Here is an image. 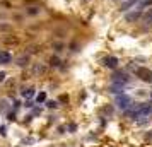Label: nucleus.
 Masks as SVG:
<instances>
[{
    "mask_svg": "<svg viewBox=\"0 0 152 147\" xmlns=\"http://www.w3.org/2000/svg\"><path fill=\"white\" fill-rule=\"evenodd\" d=\"M152 115V101L149 103H144V104H139L133 113H132V118L137 120V122H144V120H149Z\"/></svg>",
    "mask_w": 152,
    "mask_h": 147,
    "instance_id": "nucleus-1",
    "label": "nucleus"
},
{
    "mask_svg": "<svg viewBox=\"0 0 152 147\" xmlns=\"http://www.w3.org/2000/svg\"><path fill=\"white\" fill-rule=\"evenodd\" d=\"M135 75H137L140 80H144V82H152V70L145 69V67H137Z\"/></svg>",
    "mask_w": 152,
    "mask_h": 147,
    "instance_id": "nucleus-2",
    "label": "nucleus"
},
{
    "mask_svg": "<svg viewBox=\"0 0 152 147\" xmlns=\"http://www.w3.org/2000/svg\"><path fill=\"white\" fill-rule=\"evenodd\" d=\"M130 104H132V98H130V96H127V94L116 96V106H118L120 110H127Z\"/></svg>",
    "mask_w": 152,
    "mask_h": 147,
    "instance_id": "nucleus-3",
    "label": "nucleus"
},
{
    "mask_svg": "<svg viewBox=\"0 0 152 147\" xmlns=\"http://www.w3.org/2000/svg\"><path fill=\"white\" fill-rule=\"evenodd\" d=\"M46 65L44 63H33V67H31V72H33V75H36V77H39V75H44L46 74Z\"/></svg>",
    "mask_w": 152,
    "mask_h": 147,
    "instance_id": "nucleus-4",
    "label": "nucleus"
},
{
    "mask_svg": "<svg viewBox=\"0 0 152 147\" xmlns=\"http://www.w3.org/2000/svg\"><path fill=\"white\" fill-rule=\"evenodd\" d=\"M103 65L108 67V69H116V65H118V58H116V57H106V58L103 60Z\"/></svg>",
    "mask_w": 152,
    "mask_h": 147,
    "instance_id": "nucleus-5",
    "label": "nucleus"
},
{
    "mask_svg": "<svg viewBox=\"0 0 152 147\" xmlns=\"http://www.w3.org/2000/svg\"><path fill=\"white\" fill-rule=\"evenodd\" d=\"M113 82H121V84H127L128 82V75L125 72H116L113 75Z\"/></svg>",
    "mask_w": 152,
    "mask_h": 147,
    "instance_id": "nucleus-6",
    "label": "nucleus"
},
{
    "mask_svg": "<svg viewBox=\"0 0 152 147\" xmlns=\"http://www.w3.org/2000/svg\"><path fill=\"white\" fill-rule=\"evenodd\" d=\"M123 89H125V84H121V82H113L110 87V91L115 94H123Z\"/></svg>",
    "mask_w": 152,
    "mask_h": 147,
    "instance_id": "nucleus-7",
    "label": "nucleus"
},
{
    "mask_svg": "<svg viewBox=\"0 0 152 147\" xmlns=\"http://www.w3.org/2000/svg\"><path fill=\"white\" fill-rule=\"evenodd\" d=\"M15 63H17L19 67H26V65L29 63V55H21V57L15 60Z\"/></svg>",
    "mask_w": 152,
    "mask_h": 147,
    "instance_id": "nucleus-8",
    "label": "nucleus"
},
{
    "mask_svg": "<svg viewBox=\"0 0 152 147\" xmlns=\"http://www.w3.org/2000/svg\"><path fill=\"white\" fill-rule=\"evenodd\" d=\"M10 60H12L10 53H7V51H2V53H0V63H9Z\"/></svg>",
    "mask_w": 152,
    "mask_h": 147,
    "instance_id": "nucleus-9",
    "label": "nucleus"
},
{
    "mask_svg": "<svg viewBox=\"0 0 152 147\" xmlns=\"http://www.w3.org/2000/svg\"><path fill=\"white\" fill-rule=\"evenodd\" d=\"M135 2H137V0H127L125 3H121V7H120V9H121V10H128L132 5H135Z\"/></svg>",
    "mask_w": 152,
    "mask_h": 147,
    "instance_id": "nucleus-10",
    "label": "nucleus"
},
{
    "mask_svg": "<svg viewBox=\"0 0 152 147\" xmlns=\"http://www.w3.org/2000/svg\"><path fill=\"white\" fill-rule=\"evenodd\" d=\"M139 17H140V12L137 10V12H132V14H128V15H127V21H137Z\"/></svg>",
    "mask_w": 152,
    "mask_h": 147,
    "instance_id": "nucleus-11",
    "label": "nucleus"
},
{
    "mask_svg": "<svg viewBox=\"0 0 152 147\" xmlns=\"http://www.w3.org/2000/svg\"><path fill=\"white\" fill-rule=\"evenodd\" d=\"M39 10H41L39 7H29L27 9V14L29 15H36V14H39Z\"/></svg>",
    "mask_w": 152,
    "mask_h": 147,
    "instance_id": "nucleus-12",
    "label": "nucleus"
},
{
    "mask_svg": "<svg viewBox=\"0 0 152 147\" xmlns=\"http://www.w3.org/2000/svg\"><path fill=\"white\" fill-rule=\"evenodd\" d=\"M36 101H38V103H44V101H46V92H39V94L36 96Z\"/></svg>",
    "mask_w": 152,
    "mask_h": 147,
    "instance_id": "nucleus-13",
    "label": "nucleus"
},
{
    "mask_svg": "<svg viewBox=\"0 0 152 147\" xmlns=\"http://www.w3.org/2000/svg\"><path fill=\"white\" fill-rule=\"evenodd\" d=\"M3 43L5 45H15L17 43V38H3Z\"/></svg>",
    "mask_w": 152,
    "mask_h": 147,
    "instance_id": "nucleus-14",
    "label": "nucleus"
},
{
    "mask_svg": "<svg viewBox=\"0 0 152 147\" xmlns=\"http://www.w3.org/2000/svg\"><path fill=\"white\" fill-rule=\"evenodd\" d=\"M50 65H51V67H58V65H60V60H58L56 57H51V58H50Z\"/></svg>",
    "mask_w": 152,
    "mask_h": 147,
    "instance_id": "nucleus-15",
    "label": "nucleus"
},
{
    "mask_svg": "<svg viewBox=\"0 0 152 147\" xmlns=\"http://www.w3.org/2000/svg\"><path fill=\"white\" fill-rule=\"evenodd\" d=\"M22 94H24V96H26V98H31V96H33V94H34V89H33V87H31V89H26V91H24V92H22Z\"/></svg>",
    "mask_w": 152,
    "mask_h": 147,
    "instance_id": "nucleus-16",
    "label": "nucleus"
},
{
    "mask_svg": "<svg viewBox=\"0 0 152 147\" xmlns=\"http://www.w3.org/2000/svg\"><path fill=\"white\" fill-rule=\"evenodd\" d=\"M46 106H48V108H56L58 103H56V101H46Z\"/></svg>",
    "mask_w": 152,
    "mask_h": 147,
    "instance_id": "nucleus-17",
    "label": "nucleus"
},
{
    "mask_svg": "<svg viewBox=\"0 0 152 147\" xmlns=\"http://www.w3.org/2000/svg\"><path fill=\"white\" fill-rule=\"evenodd\" d=\"M68 130H70V134H74V132L77 130V125H75V123H70V125H68Z\"/></svg>",
    "mask_w": 152,
    "mask_h": 147,
    "instance_id": "nucleus-18",
    "label": "nucleus"
},
{
    "mask_svg": "<svg viewBox=\"0 0 152 147\" xmlns=\"http://www.w3.org/2000/svg\"><path fill=\"white\" fill-rule=\"evenodd\" d=\"M10 27L7 26V24H0V31H9Z\"/></svg>",
    "mask_w": 152,
    "mask_h": 147,
    "instance_id": "nucleus-19",
    "label": "nucleus"
},
{
    "mask_svg": "<svg viewBox=\"0 0 152 147\" xmlns=\"http://www.w3.org/2000/svg\"><path fill=\"white\" fill-rule=\"evenodd\" d=\"M60 101L62 103H68V96H60Z\"/></svg>",
    "mask_w": 152,
    "mask_h": 147,
    "instance_id": "nucleus-20",
    "label": "nucleus"
},
{
    "mask_svg": "<svg viewBox=\"0 0 152 147\" xmlns=\"http://www.w3.org/2000/svg\"><path fill=\"white\" fill-rule=\"evenodd\" d=\"M5 77H7V74H5V72H0V82H3Z\"/></svg>",
    "mask_w": 152,
    "mask_h": 147,
    "instance_id": "nucleus-21",
    "label": "nucleus"
},
{
    "mask_svg": "<svg viewBox=\"0 0 152 147\" xmlns=\"http://www.w3.org/2000/svg\"><path fill=\"white\" fill-rule=\"evenodd\" d=\"M152 3V0H144V2H142V5H140V7H145V5H151Z\"/></svg>",
    "mask_w": 152,
    "mask_h": 147,
    "instance_id": "nucleus-22",
    "label": "nucleus"
},
{
    "mask_svg": "<svg viewBox=\"0 0 152 147\" xmlns=\"http://www.w3.org/2000/svg\"><path fill=\"white\" fill-rule=\"evenodd\" d=\"M0 135H3V137H5V127H0Z\"/></svg>",
    "mask_w": 152,
    "mask_h": 147,
    "instance_id": "nucleus-23",
    "label": "nucleus"
}]
</instances>
